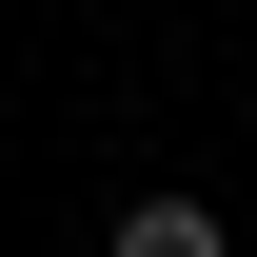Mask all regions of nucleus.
<instances>
[{"label": "nucleus", "instance_id": "f257e3e1", "mask_svg": "<svg viewBox=\"0 0 257 257\" xmlns=\"http://www.w3.org/2000/svg\"><path fill=\"white\" fill-rule=\"evenodd\" d=\"M99 257H237V237H218V198H119Z\"/></svg>", "mask_w": 257, "mask_h": 257}]
</instances>
